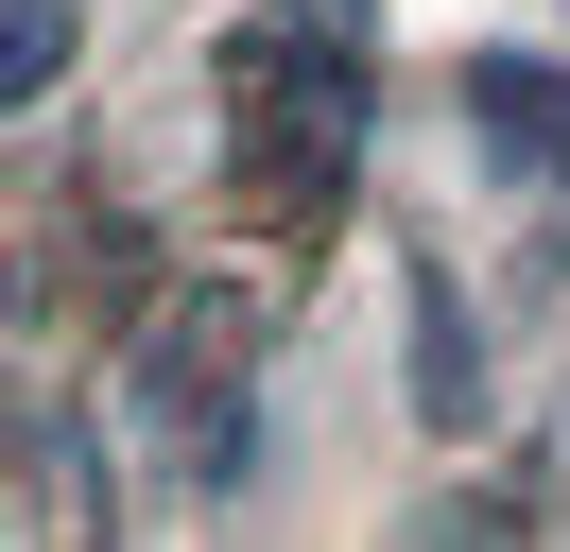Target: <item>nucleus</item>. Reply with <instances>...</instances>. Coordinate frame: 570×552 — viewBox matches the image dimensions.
<instances>
[{"instance_id": "nucleus-1", "label": "nucleus", "mask_w": 570, "mask_h": 552, "mask_svg": "<svg viewBox=\"0 0 570 552\" xmlns=\"http://www.w3.org/2000/svg\"><path fill=\"white\" fill-rule=\"evenodd\" d=\"M466 121H484L501 172L570 190V69H553V52H484V69H466Z\"/></svg>"}, {"instance_id": "nucleus-2", "label": "nucleus", "mask_w": 570, "mask_h": 552, "mask_svg": "<svg viewBox=\"0 0 570 552\" xmlns=\"http://www.w3.org/2000/svg\"><path fill=\"white\" fill-rule=\"evenodd\" d=\"M70 52H87V0H0V121H18Z\"/></svg>"}]
</instances>
